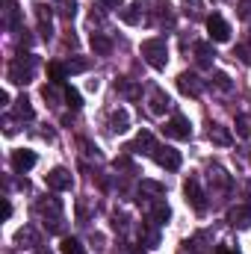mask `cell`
<instances>
[{
	"label": "cell",
	"mask_w": 251,
	"mask_h": 254,
	"mask_svg": "<svg viewBox=\"0 0 251 254\" xmlns=\"http://www.w3.org/2000/svg\"><path fill=\"white\" fill-rule=\"evenodd\" d=\"M36 68H39V60H36L33 54H21V57H15V60L9 63L6 77H9V83H15V86H27V83L36 77Z\"/></svg>",
	"instance_id": "1"
},
{
	"label": "cell",
	"mask_w": 251,
	"mask_h": 254,
	"mask_svg": "<svg viewBox=\"0 0 251 254\" xmlns=\"http://www.w3.org/2000/svg\"><path fill=\"white\" fill-rule=\"evenodd\" d=\"M142 60L151 65L154 71H163L169 65V45H166V39H160V36L145 39L142 42Z\"/></svg>",
	"instance_id": "2"
},
{
	"label": "cell",
	"mask_w": 251,
	"mask_h": 254,
	"mask_svg": "<svg viewBox=\"0 0 251 254\" xmlns=\"http://www.w3.org/2000/svg\"><path fill=\"white\" fill-rule=\"evenodd\" d=\"M36 210H39L48 234H60L63 231V201L60 198H45V201L36 204Z\"/></svg>",
	"instance_id": "3"
},
{
	"label": "cell",
	"mask_w": 251,
	"mask_h": 254,
	"mask_svg": "<svg viewBox=\"0 0 251 254\" xmlns=\"http://www.w3.org/2000/svg\"><path fill=\"white\" fill-rule=\"evenodd\" d=\"M0 18H3V27L9 33H18L21 30V9H18L15 0H3L0 3Z\"/></svg>",
	"instance_id": "4"
},
{
	"label": "cell",
	"mask_w": 251,
	"mask_h": 254,
	"mask_svg": "<svg viewBox=\"0 0 251 254\" xmlns=\"http://www.w3.org/2000/svg\"><path fill=\"white\" fill-rule=\"evenodd\" d=\"M45 184L54 192H65V190H71L74 178H71V172H68L65 166H57V169H51V172L45 175Z\"/></svg>",
	"instance_id": "5"
},
{
	"label": "cell",
	"mask_w": 251,
	"mask_h": 254,
	"mask_svg": "<svg viewBox=\"0 0 251 254\" xmlns=\"http://www.w3.org/2000/svg\"><path fill=\"white\" fill-rule=\"evenodd\" d=\"M33 9H36V18H39V33H42V39L48 42V39L54 36V9H51L48 3H36Z\"/></svg>",
	"instance_id": "6"
},
{
	"label": "cell",
	"mask_w": 251,
	"mask_h": 254,
	"mask_svg": "<svg viewBox=\"0 0 251 254\" xmlns=\"http://www.w3.org/2000/svg\"><path fill=\"white\" fill-rule=\"evenodd\" d=\"M178 89L189 98H198L204 92V80L198 74H192V71H184V74H178Z\"/></svg>",
	"instance_id": "7"
},
{
	"label": "cell",
	"mask_w": 251,
	"mask_h": 254,
	"mask_svg": "<svg viewBox=\"0 0 251 254\" xmlns=\"http://www.w3.org/2000/svg\"><path fill=\"white\" fill-rule=\"evenodd\" d=\"M166 136H172V139H178V142L192 139V125H189L187 116H175V119L166 125Z\"/></svg>",
	"instance_id": "8"
},
{
	"label": "cell",
	"mask_w": 251,
	"mask_h": 254,
	"mask_svg": "<svg viewBox=\"0 0 251 254\" xmlns=\"http://www.w3.org/2000/svg\"><path fill=\"white\" fill-rule=\"evenodd\" d=\"M169 104H172V101H169V95H166L160 86H151V89H148V113H151V116H163V113L169 110Z\"/></svg>",
	"instance_id": "9"
},
{
	"label": "cell",
	"mask_w": 251,
	"mask_h": 254,
	"mask_svg": "<svg viewBox=\"0 0 251 254\" xmlns=\"http://www.w3.org/2000/svg\"><path fill=\"white\" fill-rule=\"evenodd\" d=\"M154 160H157L166 172H178V169H181V154H178L175 148H169V145H160V148L154 151Z\"/></svg>",
	"instance_id": "10"
},
{
	"label": "cell",
	"mask_w": 251,
	"mask_h": 254,
	"mask_svg": "<svg viewBox=\"0 0 251 254\" xmlns=\"http://www.w3.org/2000/svg\"><path fill=\"white\" fill-rule=\"evenodd\" d=\"M184 195H187L189 204L195 207V213H204V210H207V201H204V192H201L198 178H189L187 184H184Z\"/></svg>",
	"instance_id": "11"
},
{
	"label": "cell",
	"mask_w": 251,
	"mask_h": 254,
	"mask_svg": "<svg viewBox=\"0 0 251 254\" xmlns=\"http://www.w3.org/2000/svg\"><path fill=\"white\" fill-rule=\"evenodd\" d=\"M207 30H210V39L213 42H228L231 39V24L222 15H210L207 18Z\"/></svg>",
	"instance_id": "12"
},
{
	"label": "cell",
	"mask_w": 251,
	"mask_h": 254,
	"mask_svg": "<svg viewBox=\"0 0 251 254\" xmlns=\"http://www.w3.org/2000/svg\"><path fill=\"white\" fill-rule=\"evenodd\" d=\"M160 145H157V139H154V133L151 130H139V136H136V142L130 145V151H136V154H151L154 157V151H157Z\"/></svg>",
	"instance_id": "13"
},
{
	"label": "cell",
	"mask_w": 251,
	"mask_h": 254,
	"mask_svg": "<svg viewBox=\"0 0 251 254\" xmlns=\"http://www.w3.org/2000/svg\"><path fill=\"white\" fill-rule=\"evenodd\" d=\"M36 166V154L33 151H12V169L18 172V175H24V172H30Z\"/></svg>",
	"instance_id": "14"
},
{
	"label": "cell",
	"mask_w": 251,
	"mask_h": 254,
	"mask_svg": "<svg viewBox=\"0 0 251 254\" xmlns=\"http://www.w3.org/2000/svg\"><path fill=\"white\" fill-rule=\"evenodd\" d=\"M228 222H231L234 228H251V207H246V204L231 207V210H228Z\"/></svg>",
	"instance_id": "15"
},
{
	"label": "cell",
	"mask_w": 251,
	"mask_h": 254,
	"mask_svg": "<svg viewBox=\"0 0 251 254\" xmlns=\"http://www.w3.org/2000/svg\"><path fill=\"white\" fill-rule=\"evenodd\" d=\"M195 60H198L201 68H213V63H216V48L210 42H198L195 45Z\"/></svg>",
	"instance_id": "16"
},
{
	"label": "cell",
	"mask_w": 251,
	"mask_h": 254,
	"mask_svg": "<svg viewBox=\"0 0 251 254\" xmlns=\"http://www.w3.org/2000/svg\"><path fill=\"white\" fill-rule=\"evenodd\" d=\"M110 130L113 133H127L130 130V113H127L125 107H119V110L110 113Z\"/></svg>",
	"instance_id": "17"
},
{
	"label": "cell",
	"mask_w": 251,
	"mask_h": 254,
	"mask_svg": "<svg viewBox=\"0 0 251 254\" xmlns=\"http://www.w3.org/2000/svg\"><path fill=\"white\" fill-rule=\"evenodd\" d=\"M89 45H92V51H95L98 57H110V54H113V42H110L104 33H92Z\"/></svg>",
	"instance_id": "18"
},
{
	"label": "cell",
	"mask_w": 251,
	"mask_h": 254,
	"mask_svg": "<svg viewBox=\"0 0 251 254\" xmlns=\"http://www.w3.org/2000/svg\"><path fill=\"white\" fill-rule=\"evenodd\" d=\"M15 243H18L21 249H39V234L27 225V228H21V231L15 234Z\"/></svg>",
	"instance_id": "19"
},
{
	"label": "cell",
	"mask_w": 251,
	"mask_h": 254,
	"mask_svg": "<svg viewBox=\"0 0 251 254\" xmlns=\"http://www.w3.org/2000/svg\"><path fill=\"white\" fill-rule=\"evenodd\" d=\"M210 184L216 190H231V178H228V172L222 166H210Z\"/></svg>",
	"instance_id": "20"
},
{
	"label": "cell",
	"mask_w": 251,
	"mask_h": 254,
	"mask_svg": "<svg viewBox=\"0 0 251 254\" xmlns=\"http://www.w3.org/2000/svg\"><path fill=\"white\" fill-rule=\"evenodd\" d=\"M207 136H210V142H216V145H231V142H234V136H231L222 125H210Z\"/></svg>",
	"instance_id": "21"
},
{
	"label": "cell",
	"mask_w": 251,
	"mask_h": 254,
	"mask_svg": "<svg viewBox=\"0 0 251 254\" xmlns=\"http://www.w3.org/2000/svg\"><path fill=\"white\" fill-rule=\"evenodd\" d=\"M151 216H154V225H166V222H169V216H172V210H169V204H166V201H157V204L151 207Z\"/></svg>",
	"instance_id": "22"
},
{
	"label": "cell",
	"mask_w": 251,
	"mask_h": 254,
	"mask_svg": "<svg viewBox=\"0 0 251 254\" xmlns=\"http://www.w3.org/2000/svg\"><path fill=\"white\" fill-rule=\"evenodd\" d=\"M119 18H122L125 24H139V21H142V9H139V6H122V9H119Z\"/></svg>",
	"instance_id": "23"
},
{
	"label": "cell",
	"mask_w": 251,
	"mask_h": 254,
	"mask_svg": "<svg viewBox=\"0 0 251 254\" xmlns=\"http://www.w3.org/2000/svg\"><path fill=\"white\" fill-rule=\"evenodd\" d=\"M184 15L192 18V21L204 18V3H201V0H187V3H184Z\"/></svg>",
	"instance_id": "24"
},
{
	"label": "cell",
	"mask_w": 251,
	"mask_h": 254,
	"mask_svg": "<svg viewBox=\"0 0 251 254\" xmlns=\"http://www.w3.org/2000/svg\"><path fill=\"white\" fill-rule=\"evenodd\" d=\"M213 86L222 89V92H234V80H231L225 71H213Z\"/></svg>",
	"instance_id": "25"
},
{
	"label": "cell",
	"mask_w": 251,
	"mask_h": 254,
	"mask_svg": "<svg viewBox=\"0 0 251 254\" xmlns=\"http://www.w3.org/2000/svg\"><path fill=\"white\" fill-rule=\"evenodd\" d=\"M60 249H63V254H86L83 243H80V240H74V237H65Z\"/></svg>",
	"instance_id": "26"
},
{
	"label": "cell",
	"mask_w": 251,
	"mask_h": 254,
	"mask_svg": "<svg viewBox=\"0 0 251 254\" xmlns=\"http://www.w3.org/2000/svg\"><path fill=\"white\" fill-rule=\"evenodd\" d=\"M48 74H51V80L60 86V83H65V77H68V68L60 65V63H51V65H48Z\"/></svg>",
	"instance_id": "27"
},
{
	"label": "cell",
	"mask_w": 251,
	"mask_h": 254,
	"mask_svg": "<svg viewBox=\"0 0 251 254\" xmlns=\"http://www.w3.org/2000/svg\"><path fill=\"white\" fill-rule=\"evenodd\" d=\"M65 104H68L71 110H80V107H83V98H80V92H77L74 86H65Z\"/></svg>",
	"instance_id": "28"
},
{
	"label": "cell",
	"mask_w": 251,
	"mask_h": 254,
	"mask_svg": "<svg viewBox=\"0 0 251 254\" xmlns=\"http://www.w3.org/2000/svg\"><path fill=\"white\" fill-rule=\"evenodd\" d=\"M15 113H18V119H27V122H30V119H33V116H36V113H33V107H30V101H27V98H18V101H15Z\"/></svg>",
	"instance_id": "29"
},
{
	"label": "cell",
	"mask_w": 251,
	"mask_h": 254,
	"mask_svg": "<svg viewBox=\"0 0 251 254\" xmlns=\"http://www.w3.org/2000/svg\"><path fill=\"white\" fill-rule=\"evenodd\" d=\"M116 89H122L130 101H136V98H139V86H136L133 80H119V83H116Z\"/></svg>",
	"instance_id": "30"
},
{
	"label": "cell",
	"mask_w": 251,
	"mask_h": 254,
	"mask_svg": "<svg viewBox=\"0 0 251 254\" xmlns=\"http://www.w3.org/2000/svg\"><path fill=\"white\" fill-rule=\"evenodd\" d=\"M237 133L240 136H251V116H237Z\"/></svg>",
	"instance_id": "31"
},
{
	"label": "cell",
	"mask_w": 251,
	"mask_h": 254,
	"mask_svg": "<svg viewBox=\"0 0 251 254\" xmlns=\"http://www.w3.org/2000/svg\"><path fill=\"white\" fill-rule=\"evenodd\" d=\"M60 12L65 18H74L77 15V0H60Z\"/></svg>",
	"instance_id": "32"
},
{
	"label": "cell",
	"mask_w": 251,
	"mask_h": 254,
	"mask_svg": "<svg viewBox=\"0 0 251 254\" xmlns=\"http://www.w3.org/2000/svg\"><path fill=\"white\" fill-rule=\"evenodd\" d=\"M234 57H240V63L249 65L251 63V48L249 45H237V48H234Z\"/></svg>",
	"instance_id": "33"
},
{
	"label": "cell",
	"mask_w": 251,
	"mask_h": 254,
	"mask_svg": "<svg viewBox=\"0 0 251 254\" xmlns=\"http://www.w3.org/2000/svg\"><path fill=\"white\" fill-rule=\"evenodd\" d=\"M237 9L243 21H251V0H237Z\"/></svg>",
	"instance_id": "34"
},
{
	"label": "cell",
	"mask_w": 251,
	"mask_h": 254,
	"mask_svg": "<svg viewBox=\"0 0 251 254\" xmlns=\"http://www.w3.org/2000/svg\"><path fill=\"white\" fill-rule=\"evenodd\" d=\"M42 98H45V101L60 104V92H57V86H45V89H42Z\"/></svg>",
	"instance_id": "35"
},
{
	"label": "cell",
	"mask_w": 251,
	"mask_h": 254,
	"mask_svg": "<svg viewBox=\"0 0 251 254\" xmlns=\"http://www.w3.org/2000/svg\"><path fill=\"white\" fill-rule=\"evenodd\" d=\"M65 68H68V74H80V71H86V63L83 60H71Z\"/></svg>",
	"instance_id": "36"
},
{
	"label": "cell",
	"mask_w": 251,
	"mask_h": 254,
	"mask_svg": "<svg viewBox=\"0 0 251 254\" xmlns=\"http://www.w3.org/2000/svg\"><path fill=\"white\" fill-rule=\"evenodd\" d=\"M142 190H148V192H154V195H163V187H160V184H151V181H142Z\"/></svg>",
	"instance_id": "37"
},
{
	"label": "cell",
	"mask_w": 251,
	"mask_h": 254,
	"mask_svg": "<svg viewBox=\"0 0 251 254\" xmlns=\"http://www.w3.org/2000/svg\"><path fill=\"white\" fill-rule=\"evenodd\" d=\"M15 130H18V127H15L12 119H3V133H6V136H15Z\"/></svg>",
	"instance_id": "38"
},
{
	"label": "cell",
	"mask_w": 251,
	"mask_h": 254,
	"mask_svg": "<svg viewBox=\"0 0 251 254\" xmlns=\"http://www.w3.org/2000/svg\"><path fill=\"white\" fill-rule=\"evenodd\" d=\"M104 3H107L110 9H122V0H104Z\"/></svg>",
	"instance_id": "39"
},
{
	"label": "cell",
	"mask_w": 251,
	"mask_h": 254,
	"mask_svg": "<svg viewBox=\"0 0 251 254\" xmlns=\"http://www.w3.org/2000/svg\"><path fill=\"white\" fill-rule=\"evenodd\" d=\"M130 254H145V249H139V246H133V249H130Z\"/></svg>",
	"instance_id": "40"
},
{
	"label": "cell",
	"mask_w": 251,
	"mask_h": 254,
	"mask_svg": "<svg viewBox=\"0 0 251 254\" xmlns=\"http://www.w3.org/2000/svg\"><path fill=\"white\" fill-rule=\"evenodd\" d=\"M219 254H240V252H231V249H219Z\"/></svg>",
	"instance_id": "41"
},
{
	"label": "cell",
	"mask_w": 251,
	"mask_h": 254,
	"mask_svg": "<svg viewBox=\"0 0 251 254\" xmlns=\"http://www.w3.org/2000/svg\"><path fill=\"white\" fill-rule=\"evenodd\" d=\"M36 254H51V252H48V249H42V246H39V249H36Z\"/></svg>",
	"instance_id": "42"
}]
</instances>
